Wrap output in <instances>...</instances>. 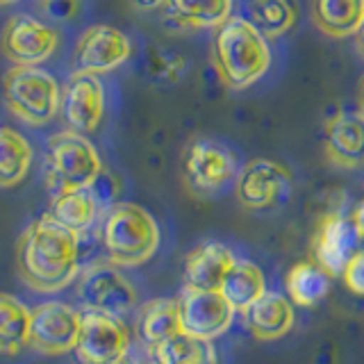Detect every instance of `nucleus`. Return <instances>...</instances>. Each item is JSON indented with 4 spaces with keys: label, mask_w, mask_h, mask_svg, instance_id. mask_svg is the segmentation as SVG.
I'll list each match as a JSON object with an SVG mask.
<instances>
[{
    "label": "nucleus",
    "mask_w": 364,
    "mask_h": 364,
    "mask_svg": "<svg viewBox=\"0 0 364 364\" xmlns=\"http://www.w3.org/2000/svg\"><path fill=\"white\" fill-rule=\"evenodd\" d=\"M62 117L68 130L77 134H91L98 130L105 117V87L98 75L71 73L62 91Z\"/></svg>",
    "instance_id": "nucleus-15"
},
{
    "label": "nucleus",
    "mask_w": 364,
    "mask_h": 364,
    "mask_svg": "<svg viewBox=\"0 0 364 364\" xmlns=\"http://www.w3.org/2000/svg\"><path fill=\"white\" fill-rule=\"evenodd\" d=\"M355 46H358V50H360V55L364 57V21H362V26H360V30L355 32Z\"/></svg>",
    "instance_id": "nucleus-35"
},
{
    "label": "nucleus",
    "mask_w": 364,
    "mask_h": 364,
    "mask_svg": "<svg viewBox=\"0 0 364 364\" xmlns=\"http://www.w3.org/2000/svg\"><path fill=\"white\" fill-rule=\"evenodd\" d=\"M16 264L30 289L41 294L60 291L80 276V235L43 214L23 230L16 246Z\"/></svg>",
    "instance_id": "nucleus-1"
},
{
    "label": "nucleus",
    "mask_w": 364,
    "mask_h": 364,
    "mask_svg": "<svg viewBox=\"0 0 364 364\" xmlns=\"http://www.w3.org/2000/svg\"><path fill=\"white\" fill-rule=\"evenodd\" d=\"M146 364H155V362H146Z\"/></svg>",
    "instance_id": "nucleus-39"
},
{
    "label": "nucleus",
    "mask_w": 364,
    "mask_h": 364,
    "mask_svg": "<svg viewBox=\"0 0 364 364\" xmlns=\"http://www.w3.org/2000/svg\"><path fill=\"white\" fill-rule=\"evenodd\" d=\"M43 11L55 23H66L77 16L80 0H41Z\"/></svg>",
    "instance_id": "nucleus-32"
},
{
    "label": "nucleus",
    "mask_w": 364,
    "mask_h": 364,
    "mask_svg": "<svg viewBox=\"0 0 364 364\" xmlns=\"http://www.w3.org/2000/svg\"><path fill=\"white\" fill-rule=\"evenodd\" d=\"M5 102L21 121L46 125L62 107V91L57 80L39 66H14L3 80Z\"/></svg>",
    "instance_id": "nucleus-5"
},
{
    "label": "nucleus",
    "mask_w": 364,
    "mask_h": 364,
    "mask_svg": "<svg viewBox=\"0 0 364 364\" xmlns=\"http://www.w3.org/2000/svg\"><path fill=\"white\" fill-rule=\"evenodd\" d=\"M189 71L185 55L171 53L164 48H148L146 53V75L157 85H178L182 75Z\"/></svg>",
    "instance_id": "nucleus-29"
},
{
    "label": "nucleus",
    "mask_w": 364,
    "mask_h": 364,
    "mask_svg": "<svg viewBox=\"0 0 364 364\" xmlns=\"http://www.w3.org/2000/svg\"><path fill=\"white\" fill-rule=\"evenodd\" d=\"M166 9L185 28H219L230 18L232 0H168Z\"/></svg>",
    "instance_id": "nucleus-27"
},
{
    "label": "nucleus",
    "mask_w": 364,
    "mask_h": 364,
    "mask_svg": "<svg viewBox=\"0 0 364 364\" xmlns=\"http://www.w3.org/2000/svg\"><path fill=\"white\" fill-rule=\"evenodd\" d=\"M57 46L60 32L28 14L11 16L0 34V50L14 66H39L50 60Z\"/></svg>",
    "instance_id": "nucleus-8"
},
{
    "label": "nucleus",
    "mask_w": 364,
    "mask_h": 364,
    "mask_svg": "<svg viewBox=\"0 0 364 364\" xmlns=\"http://www.w3.org/2000/svg\"><path fill=\"white\" fill-rule=\"evenodd\" d=\"M237 200L248 210H269L291 191V173L273 159H253L235 180Z\"/></svg>",
    "instance_id": "nucleus-12"
},
{
    "label": "nucleus",
    "mask_w": 364,
    "mask_h": 364,
    "mask_svg": "<svg viewBox=\"0 0 364 364\" xmlns=\"http://www.w3.org/2000/svg\"><path fill=\"white\" fill-rule=\"evenodd\" d=\"M32 159L34 151L26 136L0 125V187H16L28 176Z\"/></svg>",
    "instance_id": "nucleus-26"
},
{
    "label": "nucleus",
    "mask_w": 364,
    "mask_h": 364,
    "mask_svg": "<svg viewBox=\"0 0 364 364\" xmlns=\"http://www.w3.org/2000/svg\"><path fill=\"white\" fill-rule=\"evenodd\" d=\"M250 23L267 39H278L296 23V9L289 0H250Z\"/></svg>",
    "instance_id": "nucleus-28"
},
{
    "label": "nucleus",
    "mask_w": 364,
    "mask_h": 364,
    "mask_svg": "<svg viewBox=\"0 0 364 364\" xmlns=\"http://www.w3.org/2000/svg\"><path fill=\"white\" fill-rule=\"evenodd\" d=\"M89 191L94 193L96 203L100 205V210H109L112 205H117L119 193H121V180L117 178V173L102 168L100 176L94 180V185L89 187Z\"/></svg>",
    "instance_id": "nucleus-30"
},
{
    "label": "nucleus",
    "mask_w": 364,
    "mask_h": 364,
    "mask_svg": "<svg viewBox=\"0 0 364 364\" xmlns=\"http://www.w3.org/2000/svg\"><path fill=\"white\" fill-rule=\"evenodd\" d=\"M32 310H28L16 296L0 291V353L16 355L30 346Z\"/></svg>",
    "instance_id": "nucleus-23"
},
{
    "label": "nucleus",
    "mask_w": 364,
    "mask_h": 364,
    "mask_svg": "<svg viewBox=\"0 0 364 364\" xmlns=\"http://www.w3.org/2000/svg\"><path fill=\"white\" fill-rule=\"evenodd\" d=\"M182 330L200 339H216L230 330L237 310L219 289H185L180 296Z\"/></svg>",
    "instance_id": "nucleus-13"
},
{
    "label": "nucleus",
    "mask_w": 364,
    "mask_h": 364,
    "mask_svg": "<svg viewBox=\"0 0 364 364\" xmlns=\"http://www.w3.org/2000/svg\"><path fill=\"white\" fill-rule=\"evenodd\" d=\"M330 284H333V276L316 262H296L284 278L289 301L301 307L321 303L330 291Z\"/></svg>",
    "instance_id": "nucleus-24"
},
{
    "label": "nucleus",
    "mask_w": 364,
    "mask_h": 364,
    "mask_svg": "<svg viewBox=\"0 0 364 364\" xmlns=\"http://www.w3.org/2000/svg\"><path fill=\"white\" fill-rule=\"evenodd\" d=\"M323 146L330 164L339 168L364 166V112L341 109L328 119Z\"/></svg>",
    "instance_id": "nucleus-16"
},
{
    "label": "nucleus",
    "mask_w": 364,
    "mask_h": 364,
    "mask_svg": "<svg viewBox=\"0 0 364 364\" xmlns=\"http://www.w3.org/2000/svg\"><path fill=\"white\" fill-rule=\"evenodd\" d=\"M237 262L235 253L221 242H205L185 257V289H221V284Z\"/></svg>",
    "instance_id": "nucleus-17"
},
{
    "label": "nucleus",
    "mask_w": 364,
    "mask_h": 364,
    "mask_svg": "<svg viewBox=\"0 0 364 364\" xmlns=\"http://www.w3.org/2000/svg\"><path fill=\"white\" fill-rule=\"evenodd\" d=\"M132 350V335L123 316L82 310L75 358L80 364H109Z\"/></svg>",
    "instance_id": "nucleus-6"
},
{
    "label": "nucleus",
    "mask_w": 364,
    "mask_h": 364,
    "mask_svg": "<svg viewBox=\"0 0 364 364\" xmlns=\"http://www.w3.org/2000/svg\"><path fill=\"white\" fill-rule=\"evenodd\" d=\"M312 21L328 37H355L364 21V0H312Z\"/></svg>",
    "instance_id": "nucleus-20"
},
{
    "label": "nucleus",
    "mask_w": 364,
    "mask_h": 364,
    "mask_svg": "<svg viewBox=\"0 0 364 364\" xmlns=\"http://www.w3.org/2000/svg\"><path fill=\"white\" fill-rule=\"evenodd\" d=\"M237 312H244L267 294V278L250 259H237L219 289Z\"/></svg>",
    "instance_id": "nucleus-22"
},
{
    "label": "nucleus",
    "mask_w": 364,
    "mask_h": 364,
    "mask_svg": "<svg viewBox=\"0 0 364 364\" xmlns=\"http://www.w3.org/2000/svg\"><path fill=\"white\" fill-rule=\"evenodd\" d=\"M109 364H146V362H141V360H136L134 355H132V350L128 353V355H123L121 360H117V362H109Z\"/></svg>",
    "instance_id": "nucleus-36"
},
{
    "label": "nucleus",
    "mask_w": 364,
    "mask_h": 364,
    "mask_svg": "<svg viewBox=\"0 0 364 364\" xmlns=\"http://www.w3.org/2000/svg\"><path fill=\"white\" fill-rule=\"evenodd\" d=\"M82 310L62 301H46L32 310L30 346L41 355H66L75 350Z\"/></svg>",
    "instance_id": "nucleus-9"
},
{
    "label": "nucleus",
    "mask_w": 364,
    "mask_h": 364,
    "mask_svg": "<svg viewBox=\"0 0 364 364\" xmlns=\"http://www.w3.org/2000/svg\"><path fill=\"white\" fill-rule=\"evenodd\" d=\"M242 314L248 330L262 341L280 339L294 328V303L276 291H267Z\"/></svg>",
    "instance_id": "nucleus-18"
},
{
    "label": "nucleus",
    "mask_w": 364,
    "mask_h": 364,
    "mask_svg": "<svg viewBox=\"0 0 364 364\" xmlns=\"http://www.w3.org/2000/svg\"><path fill=\"white\" fill-rule=\"evenodd\" d=\"M132 55V41L114 26H91L77 37L73 50V73L102 75L125 64Z\"/></svg>",
    "instance_id": "nucleus-11"
},
{
    "label": "nucleus",
    "mask_w": 364,
    "mask_h": 364,
    "mask_svg": "<svg viewBox=\"0 0 364 364\" xmlns=\"http://www.w3.org/2000/svg\"><path fill=\"white\" fill-rule=\"evenodd\" d=\"M148 358L155 364H219L212 341L189 333H180L166 339L164 344L151 348Z\"/></svg>",
    "instance_id": "nucleus-25"
},
{
    "label": "nucleus",
    "mask_w": 364,
    "mask_h": 364,
    "mask_svg": "<svg viewBox=\"0 0 364 364\" xmlns=\"http://www.w3.org/2000/svg\"><path fill=\"white\" fill-rule=\"evenodd\" d=\"M130 5L134 9H141V11H153L159 7H166L168 0H130Z\"/></svg>",
    "instance_id": "nucleus-34"
},
{
    "label": "nucleus",
    "mask_w": 364,
    "mask_h": 364,
    "mask_svg": "<svg viewBox=\"0 0 364 364\" xmlns=\"http://www.w3.org/2000/svg\"><path fill=\"white\" fill-rule=\"evenodd\" d=\"M350 221H353V225H355V230H358V235H360V239H364V200H360L355 208L350 210Z\"/></svg>",
    "instance_id": "nucleus-33"
},
{
    "label": "nucleus",
    "mask_w": 364,
    "mask_h": 364,
    "mask_svg": "<svg viewBox=\"0 0 364 364\" xmlns=\"http://www.w3.org/2000/svg\"><path fill=\"white\" fill-rule=\"evenodd\" d=\"M341 278H344L348 291L364 296V250H358V253L350 257L344 273H341Z\"/></svg>",
    "instance_id": "nucleus-31"
},
{
    "label": "nucleus",
    "mask_w": 364,
    "mask_h": 364,
    "mask_svg": "<svg viewBox=\"0 0 364 364\" xmlns=\"http://www.w3.org/2000/svg\"><path fill=\"white\" fill-rule=\"evenodd\" d=\"M43 166L50 196H60L64 191L75 189H89L102 171L96 146L85 134H77L73 130L48 136Z\"/></svg>",
    "instance_id": "nucleus-4"
},
{
    "label": "nucleus",
    "mask_w": 364,
    "mask_h": 364,
    "mask_svg": "<svg viewBox=\"0 0 364 364\" xmlns=\"http://www.w3.org/2000/svg\"><path fill=\"white\" fill-rule=\"evenodd\" d=\"M18 3V0H0V7H5V5H14Z\"/></svg>",
    "instance_id": "nucleus-38"
},
{
    "label": "nucleus",
    "mask_w": 364,
    "mask_h": 364,
    "mask_svg": "<svg viewBox=\"0 0 364 364\" xmlns=\"http://www.w3.org/2000/svg\"><path fill=\"white\" fill-rule=\"evenodd\" d=\"M360 235L348 214L328 212L316 223L312 253L314 262L321 264L330 276H341L350 257L360 250Z\"/></svg>",
    "instance_id": "nucleus-14"
},
{
    "label": "nucleus",
    "mask_w": 364,
    "mask_h": 364,
    "mask_svg": "<svg viewBox=\"0 0 364 364\" xmlns=\"http://www.w3.org/2000/svg\"><path fill=\"white\" fill-rule=\"evenodd\" d=\"M159 225L155 216L136 203H117L105 210L100 242L107 259L117 267H141L159 248Z\"/></svg>",
    "instance_id": "nucleus-3"
},
{
    "label": "nucleus",
    "mask_w": 364,
    "mask_h": 364,
    "mask_svg": "<svg viewBox=\"0 0 364 364\" xmlns=\"http://www.w3.org/2000/svg\"><path fill=\"white\" fill-rule=\"evenodd\" d=\"M136 333L144 341L146 350H151L166 339L176 337L182 330V312L180 301L173 299H155L146 303L139 312V321H136Z\"/></svg>",
    "instance_id": "nucleus-19"
},
{
    "label": "nucleus",
    "mask_w": 364,
    "mask_h": 364,
    "mask_svg": "<svg viewBox=\"0 0 364 364\" xmlns=\"http://www.w3.org/2000/svg\"><path fill=\"white\" fill-rule=\"evenodd\" d=\"M212 62L223 85L248 89L271 68L269 39L248 18L230 16L214 30Z\"/></svg>",
    "instance_id": "nucleus-2"
},
{
    "label": "nucleus",
    "mask_w": 364,
    "mask_h": 364,
    "mask_svg": "<svg viewBox=\"0 0 364 364\" xmlns=\"http://www.w3.org/2000/svg\"><path fill=\"white\" fill-rule=\"evenodd\" d=\"M100 214V205L96 203L94 193L89 189L64 191L60 196H53L48 216L60 225L68 228L75 235L91 230Z\"/></svg>",
    "instance_id": "nucleus-21"
},
{
    "label": "nucleus",
    "mask_w": 364,
    "mask_h": 364,
    "mask_svg": "<svg viewBox=\"0 0 364 364\" xmlns=\"http://www.w3.org/2000/svg\"><path fill=\"white\" fill-rule=\"evenodd\" d=\"M358 96H360V109L364 112V75H362V82H360V91H358Z\"/></svg>",
    "instance_id": "nucleus-37"
},
{
    "label": "nucleus",
    "mask_w": 364,
    "mask_h": 364,
    "mask_svg": "<svg viewBox=\"0 0 364 364\" xmlns=\"http://www.w3.org/2000/svg\"><path fill=\"white\" fill-rule=\"evenodd\" d=\"M239 162L237 155L228 146L212 141V139H196L185 155V176L189 187L210 196L225 189L232 180L239 176Z\"/></svg>",
    "instance_id": "nucleus-10"
},
{
    "label": "nucleus",
    "mask_w": 364,
    "mask_h": 364,
    "mask_svg": "<svg viewBox=\"0 0 364 364\" xmlns=\"http://www.w3.org/2000/svg\"><path fill=\"white\" fill-rule=\"evenodd\" d=\"M75 291L85 310L125 316L136 305V291L132 282L109 259L89 264L80 273Z\"/></svg>",
    "instance_id": "nucleus-7"
}]
</instances>
